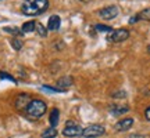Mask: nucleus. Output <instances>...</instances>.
Returning a JSON list of instances; mask_svg holds the SVG:
<instances>
[{"label": "nucleus", "instance_id": "obj_5", "mask_svg": "<svg viewBox=\"0 0 150 138\" xmlns=\"http://www.w3.org/2000/svg\"><path fill=\"white\" fill-rule=\"evenodd\" d=\"M82 131H83V128H81L76 123L70 120V122H67V124H65L64 130H63V134H64L65 137L75 138V137H81V135H82Z\"/></svg>", "mask_w": 150, "mask_h": 138}, {"label": "nucleus", "instance_id": "obj_14", "mask_svg": "<svg viewBox=\"0 0 150 138\" xmlns=\"http://www.w3.org/2000/svg\"><path fill=\"white\" fill-rule=\"evenodd\" d=\"M35 31H36V33L39 36H42V37H45L47 35V29L43 26L40 22H35Z\"/></svg>", "mask_w": 150, "mask_h": 138}, {"label": "nucleus", "instance_id": "obj_2", "mask_svg": "<svg viewBox=\"0 0 150 138\" xmlns=\"http://www.w3.org/2000/svg\"><path fill=\"white\" fill-rule=\"evenodd\" d=\"M47 111V105H46V102H43L42 100H32V101L29 102V105L27 106V115L31 119H39V117H42L45 113Z\"/></svg>", "mask_w": 150, "mask_h": 138}, {"label": "nucleus", "instance_id": "obj_4", "mask_svg": "<svg viewBox=\"0 0 150 138\" xmlns=\"http://www.w3.org/2000/svg\"><path fill=\"white\" fill-rule=\"evenodd\" d=\"M129 37V31L127 29H112L111 32H108L107 35V42L110 43H121L125 42Z\"/></svg>", "mask_w": 150, "mask_h": 138}, {"label": "nucleus", "instance_id": "obj_9", "mask_svg": "<svg viewBox=\"0 0 150 138\" xmlns=\"http://www.w3.org/2000/svg\"><path fill=\"white\" fill-rule=\"evenodd\" d=\"M60 25H61V20H60L59 15H52L49 18V22H47V31H59L60 29Z\"/></svg>", "mask_w": 150, "mask_h": 138}, {"label": "nucleus", "instance_id": "obj_11", "mask_svg": "<svg viewBox=\"0 0 150 138\" xmlns=\"http://www.w3.org/2000/svg\"><path fill=\"white\" fill-rule=\"evenodd\" d=\"M72 83H74V80H72L71 76H63L61 79L57 80V87H61V90H63V87H64V89L71 87Z\"/></svg>", "mask_w": 150, "mask_h": 138}, {"label": "nucleus", "instance_id": "obj_7", "mask_svg": "<svg viewBox=\"0 0 150 138\" xmlns=\"http://www.w3.org/2000/svg\"><path fill=\"white\" fill-rule=\"evenodd\" d=\"M31 101H32V100H31V97L28 95V94H20V95L16 98L14 105H16V108L18 111H25Z\"/></svg>", "mask_w": 150, "mask_h": 138}, {"label": "nucleus", "instance_id": "obj_13", "mask_svg": "<svg viewBox=\"0 0 150 138\" xmlns=\"http://www.w3.org/2000/svg\"><path fill=\"white\" fill-rule=\"evenodd\" d=\"M21 32L22 33H29V32H35V22L33 21H29V22H25L21 28Z\"/></svg>", "mask_w": 150, "mask_h": 138}, {"label": "nucleus", "instance_id": "obj_17", "mask_svg": "<svg viewBox=\"0 0 150 138\" xmlns=\"http://www.w3.org/2000/svg\"><path fill=\"white\" fill-rule=\"evenodd\" d=\"M4 32H8L10 35H14V36H20V35H22V32L18 29V28H11V26H6Z\"/></svg>", "mask_w": 150, "mask_h": 138}, {"label": "nucleus", "instance_id": "obj_1", "mask_svg": "<svg viewBox=\"0 0 150 138\" xmlns=\"http://www.w3.org/2000/svg\"><path fill=\"white\" fill-rule=\"evenodd\" d=\"M49 8V0H27L21 6V10L25 15H39Z\"/></svg>", "mask_w": 150, "mask_h": 138}, {"label": "nucleus", "instance_id": "obj_24", "mask_svg": "<svg viewBox=\"0 0 150 138\" xmlns=\"http://www.w3.org/2000/svg\"><path fill=\"white\" fill-rule=\"evenodd\" d=\"M81 1H82V3H89L91 0H81Z\"/></svg>", "mask_w": 150, "mask_h": 138}, {"label": "nucleus", "instance_id": "obj_3", "mask_svg": "<svg viewBox=\"0 0 150 138\" xmlns=\"http://www.w3.org/2000/svg\"><path fill=\"white\" fill-rule=\"evenodd\" d=\"M104 133H106V128L103 127L102 124H91V126L83 128L82 135L85 138H99Z\"/></svg>", "mask_w": 150, "mask_h": 138}, {"label": "nucleus", "instance_id": "obj_15", "mask_svg": "<svg viewBox=\"0 0 150 138\" xmlns=\"http://www.w3.org/2000/svg\"><path fill=\"white\" fill-rule=\"evenodd\" d=\"M57 135V131H56V128L54 127H50L47 128V130H45L42 133V135H40V138H54Z\"/></svg>", "mask_w": 150, "mask_h": 138}, {"label": "nucleus", "instance_id": "obj_26", "mask_svg": "<svg viewBox=\"0 0 150 138\" xmlns=\"http://www.w3.org/2000/svg\"><path fill=\"white\" fill-rule=\"evenodd\" d=\"M0 1H1V0H0Z\"/></svg>", "mask_w": 150, "mask_h": 138}, {"label": "nucleus", "instance_id": "obj_12", "mask_svg": "<svg viewBox=\"0 0 150 138\" xmlns=\"http://www.w3.org/2000/svg\"><path fill=\"white\" fill-rule=\"evenodd\" d=\"M111 113H114L115 116H120L122 113H127L129 111V106L128 105H111Z\"/></svg>", "mask_w": 150, "mask_h": 138}, {"label": "nucleus", "instance_id": "obj_10", "mask_svg": "<svg viewBox=\"0 0 150 138\" xmlns=\"http://www.w3.org/2000/svg\"><path fill=\"white\" fill-rule=\"evenodd\" d=\"M59 119H60V111L57 109V108H53L52 112H50V116H49L50 126H52V127H56L57 123H59Z\"/></svg>", "mask_w": 150, "mask_h": 138}, {"label": "nucleus", "instance_id": "obj_21", "mask_svg": "<svg viewBox=\"0 0 150 138\" xmlns=\"http://www.w3.org/2000/svg\"><path fill=\"white\" fill-rule=\"evenodd\" d=\"M145 117L150 122V106H149V108H146V111H145Z\"/></svg>", "mask_w": 150, "mask_h": 138}, {"label": "nucleus", "instance_id": "obj_18", "mask_svg": "<svg viewBox=\"0 0 150 138\" xmlns=\"http://www.w3.org/2000/svg\"><path fill=\"white\" fill-rule=\"evenodd\" d=\"M11 46H13V48L14 50H21L22 48V42L20 40V39H17V37H14V39H11Z\"/></svg>", "mask_w": 150, "mask_h": 138}, {"label": "nucleus", "instance_id": "obj_20", "mask_svg": "<svg viewBox=\"0 0 150 138\" xmlns=\"http://www.w3.org/2000/svg\"><path fill=\"white\" fill-rule=\"evenodd\" d=\"M0 77L1 79H7V80H10V82H13V83H16L17 80L11 76V75H8V73H6V72H0Z\"/></svg>", "mask_w": 150, "mask_h": 138}, {"label": "nucleus", "instance_id": "obj_19", "mask_svg": "<svg viewBox=\"0 0 150 138\" xmlns=\"http://www.w3.org/2000/svg\"><path fill=\"white\" fill-rule=\"evenodd\" d=\"M95 28H96V31H100V32H111V31H112L110 26H106V25H100V24H97Z\"/></svg>", "mask_w": 150, "mask_h": 138}, {"label": "nucleus", "instance_id": "obj_25", "mask_svg": "<svg viewBox=\"0 0 150 138\" xmlns=\"http://www.w3.org/2000/svg\"><path fill=\"white\" fill-rule=\"evenodd\" d=\"M147 53L150 54V44H149V46H147Z\"/></svg>", "mask_w": 150, "mask_h": 138}, {"label": "nucleus", "instance_id": "obj_22", "mask_svg": "<svg viewBox=\"0 0 150 138\" xmlns=\"http://www.w3.org/2000/svg\"><path fill=\"white\" fill-rule=\"evenodd\" d=\"M136 20H139V18H138V15L132 17V18H131V20H129V22H131V24H135V22H136Z\"/></svg>", "mask_w": 150, "mask_h": 138}, {"label": "nucleus", "instance_id": "obj_23", "mask_svg": "<svg viewBox=\"0 0 150 138\" xmlns=\"http://www.w3.org/2000/svg\"><path fill=\"white\" fill-rule=\"evenodd\" d=\"M129 138H145L143 135H140V134H134V135H131Z\"/></svg>", "mask_w": 150, "mask_h": 138}, {"label": "nucleus", "instance_id": "obj_16", "mask_svg": "<svg viewBox=\"0 0 150 138\" xmlns=\"http://www.w3.org/2000/svg\"><path fill=\"white\" fill-rule=\"evenodd\" d=\"M138 18H139V20H143V21H150V8L142 10L139 14H138Z\"/></svg>", "mask_w": 150, "mask_h": 138}, {"label": "nucleus", "instance_id": "obj_8", "mask_svg": "<svg viewBox=\"0 0 150 138\" xmlns=\"http://www.w3.org/2000/svg\"><path fill=\"white\" fill-rule=\"evenodd\" d=\"M132 124H134V119H131V117H125V119L120 120V122L114 126V130H115V131H120V133H122V131H128L129 128L132 127Z\"/></svg>", "mask_w": 150, "mask_h": 138}, {"label": "nucleus", "instance_id": "obj_6", "mask_svg": "<svg viewBox=\"0 0 150 138\" xmlns=\"http://www.w3.org/2000/svg\"><path fill=\"white\" fill-rule=\"evenodd\" d=\"M100 17L103 20H112L118 15V7L117 6H108V7H104L100 10Z\"/></svg>", "mask_w": 150, "mask_h": 138}]
</instances>
